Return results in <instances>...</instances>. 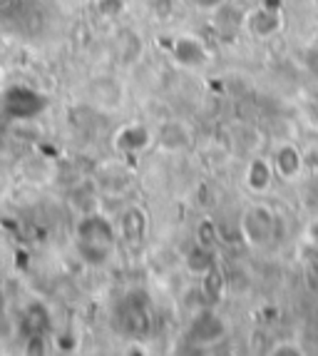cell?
<instances>
[{
	"instance_id": "cell-19",
	"label": "cell",
	"mask_w": 318,
	"mask_h": 356,
	"mask_svg": "<svg viewBox=\"0 0 318 356\" xmlns=\"http://www.w3.org/2000/svg\"><path fill=\"white\" fill-rule=\"evenodd\" d=\"M306 234H308V239H311L313 247H318V217L311 222V225H308V232H306Z\"/></svg>"
},
{
	"instance_id": "cell-10",
	"label": "cell",
	"mask_w": 318,
	"mask_h": 356,
	"mask_svg": "<svg viewBox=\"0 0 318 356\" xmlns=\"http://www.w3.org/2000/svg\"><path fill=\"white\" fill-rule=\"evenodd\" d=\"M152 145V132L144 125H127L115 137V147L119 152H142Z\"/></svg>"
},
{
	"instance_id": "cell-4",
	"label": "cell",
	"mask_w": 318,
	"mask_h": 356,
	"mask_svg": "<svg viewBox=\"0 0 318 356\" xmlns=\"http://www.w3.org/2000/svg\"><path fill=\"white\" fill-rule=\"evenodd\" d=\"M276 227H278L276 214L266 207V204H253V207H249L242 217L244 237L249 239V244H256V247L269 242V239L274 237Z\"/></svg>"
},
{
	"instance_id": "cell-14",
	"label": "cell",
	"mask_w": 318,
	"mask_h": 356,
	"mask_svg": "<svg viewBox=\"0 0 318 356\" xmlns=\"http://www.w3.org/2000/svg\"><path fill=\"white\" fill-rule=\"evenodd\" d=\"M226 291V277L221 272V267H212L206 274H201V294L209 299V304H217L221 302Z\"/></svg>"
},
{
	"instance_id": "cell-3",
	"label": "cell",
	"mask_w": 318,
	"mask_h": 356,
	"mask_svg": "<svg viewBox=\"0 0 318 356\" xmlns=\"http://www.w3.org/2000/svg\"><path fill=\"white\" fill-rule=\"evenodd\" d=\"M47 97L37 90L28 88V85H12L6 90L3 95V105H6V113L15 120H30L37 118L40 113H45Z\"/></svg>"
},
{
	"instance_id": "cell-11",
	"label": "cell",
	"mask_w": 318,
	"mask_h": 356,
	"mask_svg": "<svg viewBox=\"0 0 318 356\" xmlns=\"http://www.w3.org/2000/svg\"><path fill=\"white\" fill-rule=\"evenodd\" d=\"M157 143H159V147L167 149V152H179V149H184L189 143H192V135H189L184 122L169 120V122H165V125L159 127Z\"/></svg>"
},
{
	"instance_id": "cell-7",
	"label": "cell",
	"mask_w": 318,
	"mask_h": 356,
	"mask_svg": "<svg viewBox=\"0 0 318 356\" xmlns=\"http://www.w3.org/2000/svg\"><path fill=\"white\" fill-rule=\"evenodd\" d=\"M171 58L177 60L182 67H201L209 60V53H206L201 40L192 35H182L171 45Z\"/></svg>"
},
{
	"instance_id": "cell-6",
	"label": "cell",
	"mask_w": 318,
	"mask_h": 356,
	"mask_svg": "<svg viewBox=\"0 0 318 356\" xmlns=\"http://www.w3.org/2000/svg\"><path fill=\"white\" fill-rule=\"evenodd\" d=\"M226 327H224V319L214 312V309H204L199 316L194 319L192 329H189V339L194 341V344H217L219 339L224 337Z\"/></svg>"
},
{
	"instance_id": "cell-21",
	"label": "cell",
	"mask_w": 318,
	"mask_h": 356,
	"mask_svg": "<svg viewBox=\"0 0 318 356\" xmlns=\"http://www.w3.org/2000/svg\"><path fill=\"white\" fill-rule=\"evenodd\" d=\"M311 113H313V120L318 122V95L313 97V102H311Z\"/></svg>"
},
{
	"instance_id": "cell-17",
	"label": "cell",
	"mask_w": 318,
	"mask_h": 356,
	"mask_svg": "<svg viewBox=\"0 0 318 356\" xmlns=\"http://www.w3.org/2000/svg\"><path fill=\"white\" fill-rule=\"evenodd\" d=\"M306 67L313 77H318V42L306 50Z\"/></svg>"
},
{
	"instance_id": "cell-8",
	"label": "cell",
	"mask_w": 318,
	"mask_h": 356,
	"mask_svg": "<svg viewBox=\"0 0 318 356\" xmlns=\"http://www.w3.org/2000/svg\"><path fill=\"white\" fill-rule=\"evenodd\" d=\"M149 229V217L142 207H127L119 214V234H122L124 242L137 244L147 237Z\"/></svg>"
},
{
	"instance_id": "cell-18",
	"label": "cell",
	"mask_w": 318,
	"mask_h": 356,
	"mask_svg": "<svg viewBox=\"0 0 318 356\" xmlns=\"http://www.w3.org/2000/svg\"><path fill=\"white\" fill-rule=\"evenodd\" d=\"M194 3V8H199V10H217V8L224 6V0H192Z\"/></svg>"
},
{
	"instance_id": "cell-15",
	"label": "cell",
	"mask_w": 318,
	"mask_h": 356,
	"mask_svg": "<svg viewBox=\"0 0 318 356\" xmlns=\"http://www.w3.org/2000/svg\"><path fill=\"white\" fill-rule=\"evenodd\" d=\"M102 83V92L97 88H92V97L97 105L107 107V110H115V107L122 102V85L115 83V80H100Z\"/></svg>"
},
{
	"instance_id": "cell-5",
	"label": "cell",
	"mask_w": 318,
	"mask_h": 356,
	"mask_svg": "<svg viewBox=\"0 0 318 356\" xmlns=\"http://www.w3.org/2000/svg\"><path fill=\"white\" fill-rule=\"evenodd\" d=\"M244 28H246L253 38L269 40V38H274L276 33H281V28H283L281 10H276V8H266V6L251 8V10L244 15Z\"/></svg>"
},
{
	"instance_id": "cell-20",
	"label": "cell",
	"mask_w": 318,
	"mask_h": 356,
	"mask_svg": "<svg viewBox=\"0 0 318 356\" xmlns=\"http://www.w3.org/2000/svg\"><path fill=\"white\" fill-rule=\"evenodd\" d=\"M281 3H283V0H261V6H266V8H276V10H281Z\"/></svg>"
},
{
	"instance_id": "cell-9",
	"label": "cell",
	"mask_w": 318,
	"mask_h": 356,
	"mask_svg": "<svg viewBox=\"0 0 318 356\" xmlns=\"http://www.w3.org/2000/svg\"><path fill=\"white\" fill-rule=\"evenodd\" d=\"M274 175H278L281 179H296L303 172V154L296 145H281L274 152Z\"/></svg>"
},
{
	"instance_id": "cell-2",
	"label": "cell",
	"mask_w": 318,
	"mask_h": 356,
	"mask_svg": "<svg viewBox=\"0 0 318 356\" xmlns=\"http://www.w3.org/2000/svg\"><path fill=\"white\" fill-rule=\"evenodd\" d=\"M154 327V309L144 291H130L117 304V329L127 339H147Z\"/></svg>"
},
{
	"instance_id": "cell-1",
	"label": "cell",
	"mask_w": 318,
	"mask_h": 356,
	"mask_svg": "<svg viewBox=\"0 0 318 356\" xmlns=\"http://www.w3.org/2000/svg\"><path fill=\"white\" fill-rule=\"evenodd\" d=\"M117 244V229L102 214H87L77 225V252L87 264H105Z\"/></svg>"
},
{
	"instance_id": "cell-13",
	"label": "cell",
	"mask_w": 318,
	"mask_h": 356,
	"mask_svg": "<svg viewBox=\"0 0 318 356\" xmlns=\"http://www.w3.org/2000/svg\"><path fill=\"white\" fill-rule=\"evenodd\" d=\"M271 182H274V165H269V162L261 160V157L251 160V165H249V170H246L249 190L266 192L269 187H271Z\"/></svg>"
},
{
	"instance_id": "cell-16",
	"label": "cell",
	"mask_w": 318,
	"mask_h": 356,
	"mask_svg": "<svg viewBox=\"0 0 318 356\" xmlns=\"http://www.w3.org/2000/svg\"><path fill=\"white\" fill-rule=\"evenodd\" d=\"M28 324H30V332H33V337L35 334L45 332L47 327H50V314L45 312V307H40V304H33V307L28 309Z\"/></svg>"
},
{
	"instance_id": "cell-12",
	"label": "cell",
	"mask_w": 318,
	"mask_h": 356,
	"mask_svg": "<svg viewBox=\"0 0 318 356\" xmlns=\"http://www.w3.org/2000/svg\"><path fill=\"white\" fill-rule=\"evenodd\" d=\"M187 269L192 274H206L212 267H217V254H214V247H206V244H196L187 252V259H184Z\"/></svg>"
}]
</instances>
